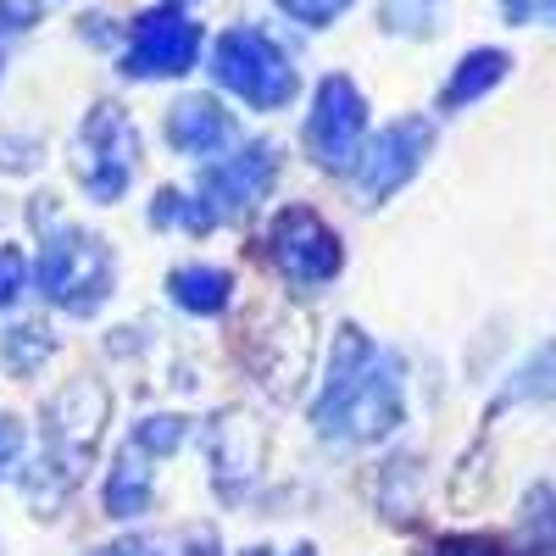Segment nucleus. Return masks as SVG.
Wrapping results in <instances>:
<instances>
[{"instance_id": "f257e3e1", "label": "nucleus", "mask_w": 556, "mask_h": 556, "mask_svg": "<svg viewBox=\"0 0 556 556\" xmlns=\"http://www.w3.org/2000/svg\"><path fill=\"white\" fill-rule=\"evenodd\" d=\"M106 412H112V395L101 379H73L45 406V451H39V468L23 479L34 513H56L84 484L89 462H96V445L106 434Z\"/></svg>"}, {"instance_id": "f03ea898", "label": "nucleus", "mask_w": 556, "mask_h": 556, "mask_svg": "<svg viewBox=\"0 0 556 556\" xmlns=\"http://www.w3.org/2000/svg\"><path fill=\"white\" fill-rule=\"evenodd\" d=\"M28 217L39 228V295L73 312V317H89L112 301V278H117V262H112V245L84 235L78 223L62 217V206L51 195H34L28 201Z\"/></svg>"}, {"instance_id": "7ed1b4c3", "label": "nucleus", "mask_w": 556, "mask_h": 556, "mask_svg": "<svg viewBox=\"0 0 556 556\" xmlns=\"http://www.w3.org/2000/svg\"><path fill=\"white\" fill-rule=\"evenodd\" d=\"M212 78L256 112H273L295 96V67L262 28H228L212 51Z\"/></svg>"}, {"instance_id": "20e7f679", "label": "nucleus", "mask_w": 556, "mask_h": 556, "mask_svg": "<svg viewBox=\"0 0 556 556\" xmlns=\"http://www.w3.org/2000/svg\"><path fill=\"white\" fill-rule=\"evenodd\" d=\"M139 167V128L128 123V112L117 101H101L96 112L84 117V134L73 146V173L89 190V201H123L128 195V178Z\"/></svg>"}, {"instance_id": "39448f33", "label": "nucleus", "mask_w": 556, "mask_h": 556, "mask_svg": "<svg viewBox=\"0 0 556 556\" xmlns=\"http://www.w3.org/2000/svg\"><path fill=\"white\" fill-rule=\"evenodd\" d=\"M267 256L278 267V278L295 290H317L345 267V251H340V235L323 223L312 206H285L267 228Z\"/></svg>"}, {"instance_id": "423d86ee", "label": "nucleus", "mask_w": 556, "mask_h": 556, "mask_svg": "<svg viewBox=\"0 0 556 556\" xmlns=\"http://www.w3.org/2000/svg\"><path fill=\"white\" fill-rule=\"evenodd\" d=\"M362 128H367V101L351 78H323L317 101L306 117V151L323 173H345L362 156Z\"/></svg>"}, {"instance_id": "0eeeda50", "label": "nucleus", "mask_w": 556, "mask_h": 556, "mask_svg": "<svg viewBox=\"0 0 556 556\" xmlns=\"http://www.w3.org/2000/svg\"><path fill=\"white\" fill-rule=\"evenodd\" d=\"M312 424H323L329 434H351L362 445H374L384 440L395 424H401V379H395V362L390 356H374V367L334 401V406H323L312 412Z\"/></svg>"}, {"instance_id": "6e6552de", "label": "nucleus", "mask_w": 556, "mask_h": 556, "mask_svg": "<svg viewBox=\"0 0 556 556\" xmlns=\"http://www.w3.org/2000/svg\"><path fill=\"white\" fill-rule=\"evenodd\" d=\"M273 178H278V146H245L240 156H228V162H212L201 173V190L195 201L212 212V223H240L262 206V195L273 190Z\"/></svg>"}, {"instance_id": "1a4fd4ad", "label": "nucleus", "mask_w": 556, "mask_h": 556, "mask_svg": "<svg viewBox=\"0 0 556 556\" xmlns=\"http://www.w3.org/2000/svg\"><path fill=\"white\" fill-rule=\"evenodd\" d=\"M429 146H434V128L424 123V117H401V123H390L374 146L362 151V167H356V195L367 201V206H379V201H390L401 184L424 167V156H429Z\"/></svg>"}, {"instance_id": "9d476101", "label": "nucleus", "mask_w": 556, "mask_h": 556, "mask_svg": "<svg viewBox=\"0 0 556 556\" xmlns=\"http://www.w3.org/2000/svg\"><path fill=\"white\" fill-rule=\"evenodd\" d=\"M195 56H201V23H190L178 7H156L134 23V45H128V73L134 78L190 73Z\"/></svg>"}, {"instance_id": "9b49d317", "label": "nucleus", "mask_w": 556, "mask_h": 556, "mask_svg": "<svg viewBox=\"0 0 556 556\" xmlns=\"http://www.w3.org/2000/svg\"><path fill=\"white\" fill-rule=\"evenodd\" d=\"M256 468H262V429L251 417H217L212 424V479H217V495L223 501H245V490L256 484Z\"/></svg>"}, {"instance_id": "f8f14e48", "label": "nucleus", "mask_w": 556, "mask_h": 556, "mask_svg": "<svg viewBox=\"0 0 556 556\" xmlns=\"http://www.w3.org/2000/svg\"><path fill=\"white\" fill-rule=\"evenodd\" d=\"M167 139L184 156H217L228 139H235V117H228L212 96H184L167 112Z\"/></svg>"}, {"instance_id": "ddd939ff", "label": "nucleus", "mask_w": 556, "mask_h": 556, "mask_svg": "<svg viewBox=\"0 0 556 556\" xmlns=\"http://www.w3.org/2000/svg\"><path fill=\"white\" fill-rule=\"evenodd\" d=\"M151 495H156V468H151V456L146 451H123L117 462H112V473H106V490H101V506H106V518H139L151 506Z\"/></svg>"}, {"instance_id": "4468645a", "label": "nucleus", "mask_w": 556, "mask_h": 556, "mask_svg": "<svg viewBox=\"0 0 556 556\" xmlns=\"http://www.w3.org/2000/svg\"><path fill=\"white\" fill-rule=\"evenodd\" d=\"M167 295L184 306V312H195V317H217L228 312V301H235V273L228 267H173L167 278Z\"/></svg>"}, {"instance_id": "2eb2a0df", "label": "nucleus", "mask_w": 556, "mask_h": 556, "mask_svg": "<svg viewBox=\"0 0 556 556\" xmlns=\"http://www.w3.org/2000/svg\"><path fill=\"white\" fill-rule=\"evenodd\" d=\"M51 351H56V334L45 329V323H17V329L0 334V362H7V374H17V379H34L39 362H51Z\"/></svg>"}, {"instance_id": "dca6fc26", "label": "nucleus", "mask_w": 556, "mask_h": 556, "mask_svg": "<svg viewBox=\"0 0 556 556\" xmlns=\"http://www.w3.org/2000/svg\"><path fill=\"white\" fill-rule=\"evenodd\" d=\"M506 78V56L501 51H473L468 62L456 67V78L445 84V96H440V106L451 112V106H468V101H479L490 84H501Z\"/></svg>"}, {"instance_id": "f3484780", "label": "nucleus", "mask_w": 556, "mask_h": 556, "mask_svg": "<svg viewBox=\"0 0 556 556\" xmlns=\"http://www.w3.org/2000/svg\"><path fill=\"white\" fill-rule=\"evenodd\" d=\"M184 440H190V417L156 412V417H139L128 445H134V451H146V456H167V451H178Z\"/></svg>"}, {"instance_id": "a211bd4d", "label": "nucleus", "mask_w": 556, "mask_h": 556, "mask_svg": "<svg viewBox=\"0 0 556 556\" xmlns=\"http://www.w3.org/2000/svg\"><path fill=\"white\" fill-rule=\"evenodd\" d=\"M384 23L395 28V34H434V23H440V0H384Z\"/></svg>"}, {"instance_id": "6ab92c4d", "label": "nucleus", "mask_w": 556, "mask_h": 556, "mask_svg": "<svg viewBox=\"0 0 556 556\" xmlns=\"http://www.w3.org/2000/svg\"><path fill=\"white\" fill-rule=\"evenodd\" d=\"M28 290V262L17 245H0V312H7L17 295Z\"/></svg>"}, {"instance_id": "aec40b11", "label": "nucleus", "mask_w": 556, "mask_h": 556, "mask_svg": "<svg viewBox=\"0 0 556 556\" xmlns=\"http://www.w3.org/2000/svg\"><path fill=\"white\" fill-rule=\"evenodd\" d=\"M23 445H28V429L17 424L12 412H0V479H7L17 462H23Z\"/></svg>"}, {"instance_id": "412c9836", "label": "nucleus", "mask_w": 556, "mask_h": 556, "mask_svg": "<svg viewBox=\"0 0 556 556\" xmlns=\"http://www.w3.org/2000/svg\"><path fill=\"white\" fill-rule=\"evenodd\" d=\"M278 7H285L295 23H317V28H323L329 17H340V12L351 7V0H278Z\"/></svg>"}, {"instance_id": "4be33fe9", "label": "nucleus", "mask_w": 556, "mask_h": 556, "mask_svg": "<svg viewBox=\"0 0 556 556\" xmlns=\"http://www.w3.org/2000/svg\"><path fill=\"white\" fill-rule=\"evenodd\" d=\"M178 556H223V540H217V529H206V523L184 529V534H178Z\"/></svg>"}, {"instance_id": "5701e85b", "label": "nucleus", "mask_w": 556, "mask_h": 556, "mask_svg": "<svg viewBox=\"0 0 556 556\" xmlns=\"http://www.w3.org/2000/svg\"><path fill=\"white\" fill-rule=\"evenodd\" d=\"M0 17L12 28H28V23H39V0H0Z\"/></svg>"}, {"instance_id": "b1692460", "label": "nucleus", "mask_w": 556, "mask_h": 556, "mask_svg": "<svg viewBox=\"0 0 556 556\" xmlns=\"http://www.w3.org/2000/svg\"><path fill=\"white\" fill-rule=\"evenodd\" d=\"M513 17H556V0H506Z\"/></svg>"}, {"instance_id": "393cba45", "label": "nucleus", "mask_w": 556, "mask_h": 556, "mask_svg": "<svg viewBox=\"0 0 556 556\" xmlns=\"http://www.w3.org/2000/svg\"><path fill=\"white\" fill-rule=\"evenodd\" d=\"M89 556H156L146 540H117V545H101V551H89Z\"/></svg>"}, {"instance_id": "a878e982", "label": "nucleus", "mask_w": 556, "mask_h": 556, "mask_svg": "<svg viewBox=\"0 0 556 556\" xmlns=\"http://www.w3.org/2000/svg\"><path fill=\"white\" fill-rule=\"evenodd\" d=\"M440 556H495V551L479 540H451V545H440Z\"/></svg>"}, {"instance_id": "bb28decb", "label": "nucleus", "mask_w": 556, "mask_h": 556, "mask_svg": "<svg viewBox=\"0 0 556 556\" xmlns=\"http://www.w3.org/2000/svg\"><path fill=\"white\" fill-rule=\"evenodd\" d=\"M290 556H317V551H312V545H295V551H290Z\"/></svg>"}, {"instance_id": "cd10ccee", "label": "nucleus", "mask_w": 556, "mask_h": 556, "mask_svg": "<svg viewBox=\"0 0 556 556\" xmlns=\"http://www.w3.org/2000/svg\"><path fill=\"white\" fill-rule=\"evenodd\" d=\"M245 556H273V551H245Z\"/></svg>"}]
</instances>
